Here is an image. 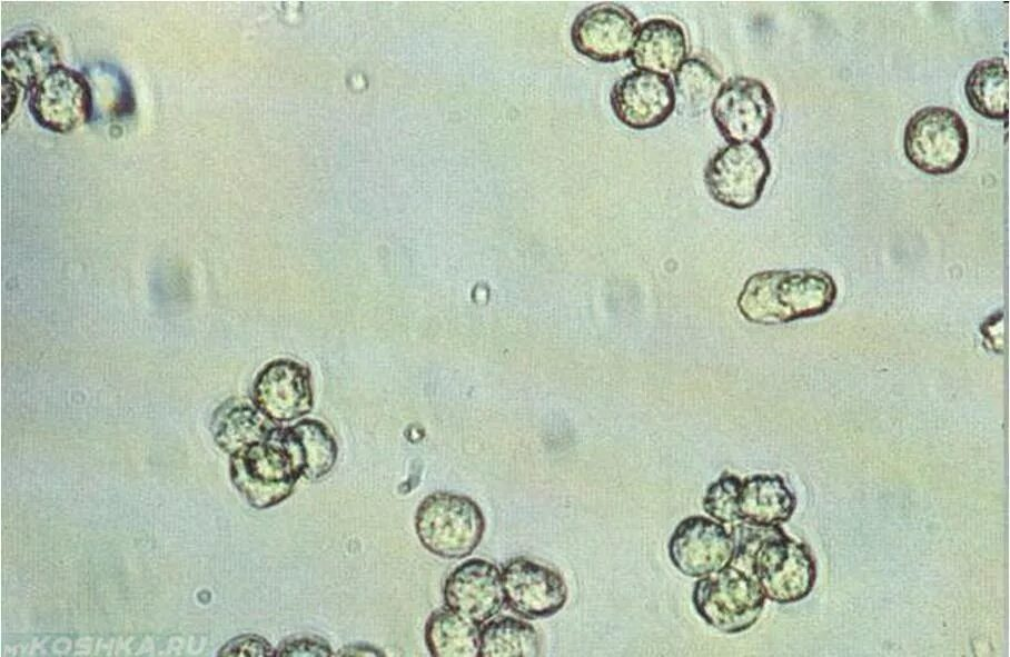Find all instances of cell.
Instances as JSON below:
<instances>
[{"label":"cell","instance_id":"cell-1","mask_svg":"<svg viewBox=\"0 0 1010 657\" xmlns=\"http://www.w3.org/2000/svg\"><path fill=\"white\" fill-rule=\"evenodd\" d=\"M735 531L740 537H734L736 549L732 560L746 563L765 597L789 604L810 594L816 569L808 546L786 536L779 526L753 529L751 525L740 524Z\"/></svg>","mask_w":1010,"mask_h":657},{"label":"cell","instance_id":"cell-2","mask_svg":"<svg viewBox=\"0 0 1010 657\" xmlns=\"http://www.w3.org/2000/svg\"><path fill=\"white\" fill-rule=\"evenodd\" d=\"M835 296V283L823 270H768L745 281L737 308L750 322L776 325L821 315Z\"/></svg>","mask_w":1010,"mask_h":657},{"label":"cell","instance_id":"cell-3","mask_svg":"<svg viewBox=\"0 0 1010 657\" xmlns=\"http://www.w3.org/2000/svg\"><path fill=\"white\" fill-rule=\"evenodd\" d=\"M415 529L422 545L432 554L462 559L479 545L485 531V518L472 498L437 491L419 504Z\"/></svg>","mask_w":1010,"mask_h":657},{"label":"cell","instance_id":"cell-4","mask_svg":"<svg viewBox=\"0 0 1010 657\" xmlns=\"http://www.w3.org/2000/svg\"><path fill=\"white\" fill-rule=\"evenodd\" d=\"M765 598L754 576L733 563L701 577L692 594L699 615L725 634L741 633L754 625L761 616Z\"/></svg>","mask_w":1010,"mask_h":657},{"label":"cell","instance_id":"cell-5","mask_svg":"<svg viewBox=\"0 0 1010 657\" xmlns=\"http://www.w3.org/2000/svg\"><path fill=\"white\" fill-rule=\"evenodd\" d=\"M903 148L908 160L919 170L947 175L955 171L968 155V128L957 111L928 106L907 122Z\"/></svg>","mask_w":1010,"mask_h":657},{"label":"cell","instance_id":"cell-6","mask_svg":"<svg viewBox=\"0 0 1010 657\" xmlns=\"http://www.w3.org/2000/svg\"><path fill=\"white\" fill-rule=\"evenodd\" d=\"M276 431L269 440L246 446L230 455V478L257 509L285 500L301 477Z\"/></svg>","mask_w":1010,"mask_h":657},{"label":"cell","instance_id":"cell-7","mask_svg":"<svg viewBox=\"0 0 1010 657\" xmlns=\"http://www.w3.org/2000/svg\"><path fill=\"white\" fill-rule=\"evenodd\" d=\"M770 173L771 162L760 142L729 143L709 160L704 183L716 202L742 210L760 200Z\"/></svg>","mask_w":1010,"mask_h":657},{"label":"cell","instance_id":"cell-8","mask_svg":"<svg viewBox=\"0 0 1010 657\" xmlns=\"http://www.w3.org/2000/svg\"><path fill=\"white\" fill-rule=\"evenodd\" d=\"M774 112L766 86L744 76L722 83L711 106L719 131L731 143L760 142L771 131Z\"/></svg>","mask_w":1010,"mask_h":657},{"label":"cell","instance_id":"cell-9","mask_svg":"<svg viewBox=\"0 0 1010 657\" xmlns=\"http://www.w3.org/2000/svg\"><path fill=\"white\" fill-rule=\"evenodd\" d=\"M640 29L635 14L617 2H598L582 10L573 21L575 50L597 62H616L631 56Z\"/></svg>","mask_w":1010,"mask_h":657},{"label":"cell","instance_id":"cell-10","mask_svg":"<svg viewBox=\"0 0 1010 657\" xmlns=\"http://www.w3.org/2000/svg\"><path fill=\"white\" fill-rule=\"evenodd\" d=\"M29 108L34 119L56 132H68L91 116L92 97L86 77L58 64L31 89Z\"/></svg>","mask_w":1010,"mask_h":657},{"label":"cell","instance_id":"cell-11","mask_svg":"<svg viewBox=\"0 0 1010 657\" xmlns=\"http://www.w3.org/2000/svg\"><path fill=\"white\" fill-rule=\"evenodd\" d=\"M736 549L735 538L721 524L703 516H692L675 528L669 555L682 574L701 578L731 564Z\"/></svg>","mask_w":1010,"mask_h":657},{"label":"cell","instance_id":"cell-12","mask_svg":"<svg viewBox=\"0 0 1010 657\" xmlns=\"http://www.w3.org/2000/svg\"><path fill=\"white\" fill-rule=\"evenodd\" d=\"M610 102L615 117L626 127L654 128L674 111V84L666 74L635 70L614 83Z\"/></svg>","mask_w":1010,"mask_h":657},{"label":"cell","instance_id":"cell-13","mask_svg":"<svg viewBox=\"0 0 1010 657\" xmlns=\"http://www.w3.org/2000/svg\"><path fill=\"white\" fill-rule=\"evenodd\" d=\"M505 601L528 619L556 614L567 599L563 577L554 569L525 557L511 559L502 571Z\"/></svg>","mask_w":1010,"mask_h":657},{"label":"cell","instance_id":"cell-14","mask_svg":"<svg viewBox=\"0 0 1010 657\" xmlns=\"http://www.w3.org/2000/svg\"><path fill=\"white\" fill-rule=\"evenodd\" d=\"M254 404L277 424L306 416L314 406L310 371L290 359L269 362L255 380Z\"/></svg>","mask_w":1010,"mask_h":657},{"label":"cell","instance_id":"cell-15","mask_svg":"<svg viewBox=\"0 0 1010 657\" xmlns=\"http://www.w3.org/2000/svg\"><path fill=\"white\" fill-rule=\"evenodd\" d=\"M444 600L448 608L482 625L498 614L505 603L502 573L487 560L469 559L447 577Z\"/></svg>","mask_w":1010,"mask_h":657},{"label":"cell","instance_id":"cell-16","mask_svg":"<svg viewBox=\"0 0 1010 657\" xmlns=\"http://www.w3.org/2000/svg\"><path fill=\"white\" fill-rule=\"evenodd\" d=\"M795 506V496L780 476H751L739 485L736 521L756 527L779 526L791 518Z\"/></svg>","mask_w":1010,"mask_h":657},{"label":"cell","instance_id":"cell-17","mask_svg":"<svg viewBox=\"0 0 1010 657\" xmlns=\"http://www.w3.org/2000/svg\"><path fill=\"white\" fill-rule=\"evenodd\" d=\"M59 63L52 39L38 30H27L7 41L1 50V79L31 90Z\"/></svg>","mask_w":1010,"mask_h":657},{"label":"cell","instance_id":"cell-18","mask_svg":"<svg viewBox=\"0 0 1010 657\" xmlns=\"http://www.w3.org/2000/svg\"><path fill=\"white\" fill-rule=\"evenodd\" d=\"M686 53L683 27L674 20L657 18L640 26L631 60L637 70L669 76L682 64Z\"/></svg>","mask_w":1010,"mask_h":657},{"label":"cell","instance_id":"cell-19","mask_svg":"<svg viewBox=\"0 0 1010 657\" xmlns=\"http://www.w3.org/2000/svg\"><path fill=\"white\" fill-rule=\"evenodd\" d=\"M276 436L306 479L323 478L336 462L337 444L318 420L303 419L291 427L279 426Z\"/></svg>","mask_w":1010,"mask_h":657},{"label":"cell","instance_id":"cell-20","mask_svg":"<svg viewBox=\"0 0 1010 657\" xmlns=\"http://www.w3.org/2000/svg\"><path fill=\"white\" fill-rule=\"evenodd\" d=\"M970 107L980 116L1004 120L1009 116V69L1003 58L978 61L964 82Z\"/></svg>","mask_w":1010,"mask_h":657},{"label":"cell","instance_id":"cell-21","mask_svg":"<svg viewBox=\"0 0 1010 657\" xmlns=\"http://www.w3.org/2000/svg\"><path fill=\"white\" fill-rule=\"evenodd\" d=\"M279 426L256 406L228 402L215 414L212 431L217 444L231 455L246 446L269 440Z\"/></svg>","mask_w":1010,"mask_h":657},{"label":"cell","instance_id":"cell-22","mask_svg":"<svg viewBox=\"0 0 1010 657\" xmlns=\"http://www.w3.org/2000/svg\"><path fill=\"white\" fill-rule=\"evenodd\" d=\"M478 625L445 607L435 610L425 626V643L435 657H479Z\"/></svg>","mask_w":1010,"mask_h":657},{"label":"cell","instance_id":"cell-23","mask_svg":"<svg viewBox=\"0 0 1010 657\" xmlns=\"http://www.w3.org/2000/svg\"><path fill=\"white\" fill-rule=\"evenodd\" d=\"M539 649L536 629L513 617L493 620L479 634V657H535Z\"/></svg>","mask_w":1010,"mask_h":657},{"label":"cell","instance_id":"cell-24","mask_svg":"<svg viewBox=\"0 0 1010 657\" xmlns=\"http://www.w3.org/2000/svg\"><path fill=\"white\" fill-rule=\"evenodd\" d=\"M674 86L681 107L690 115L699 116L712 106L722 83L710 64L699 58H690L675 70Z\"/></svg>","mask_w":1010,"mask_h":657},{"label":"cell","instance_id":"cell-25","mask_svg":"<svg viewBox=\"0 0 1010 657\" xmlns=\"http://www.w3.org/2000/svg\"><path fill=\"white\" fill-rule=\"evenodd\" d=\"M741 479L724 474L706 490L703 508L707 515L721 524L736 522V494Z\"/></svg>","mask_w":1010,"mask_h":657},{"label":"cell","instance_id":"cell-26","mask_svg":"<svg viewBox=\"0 0 1010 657\" xmlns=\"http://www.w3.org/2000/svg\"><path fill=\"white\" fill-rule=\"evenodd\" d=\"M329 644L318 636H294L285 639L276 649L275 656H331Z\"/></svg>","mask_w":1010,"mask_h":657},{"label":"cell","instance_id":"cell-27","mask_svg":"<svg viewBox=\"0 0 1010 657\" xmlns=\"http://www.w3.org/2000/svg\"><path fill=\"white\" fill-rule=\"evenodd\" d=\"M220 656H275L270 644L257 635H242L228 641Z\"/></svg>","mask_w":1010,"mask_h":657},{"label":"cell","instance_id":"cell-28","mask_svg":"<svg viewBox=\"0 0 1010 657\" xmlns=\"http://www.w3.org/2000/svg\"><path fill=\"white\" fill-rule=\"evenodd\" d=\"M19 98V87L10 81L1 79V107L2 123L12 115Z\"/></svg>","mask_w":1010,"mask_h":657}]
</instances>
